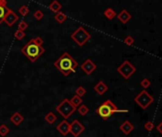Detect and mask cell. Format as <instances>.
I'll return each instance as SVG.
<instances>
[{"instance_id":"cell-1","label":"cell","mask_w":162,"mask_h":137,"mask_svg":"<svg viewBox=\"0 0 162 137\" xmlns=\"http://www.w3.org/2000/svg\"><path fill=\"white\" fill-rule=\"evenodd\" d=\"M54 66L63 75L68 76L71 73L75 72L76 68L78 67L77 61L73 59V57L68 52H64L63 54L55 61Z\"/></svg>"},{"instance_id":"cell-2","label":"cell","mask_w":162,"mask_h":137,"mask_svg":"<svg viewBox=\"0 0 162 137\" xmlns=\"http://www.w3.org/2000/svg\"><path fill=\"white\" fill-rule=\"evenodd\" d=\"M45 52V49L42 46H39L36 44L33 39H31L27 44H25L21 48V53L24 54L32 63L36 62L43 53Z\"/></svg>"},{"instance_id":"cell-3","label":"cell","mask_w":162,"mask_h":137,"mask_svg":"<svg viewBox=\"0 0 162 137\" xmlns=\"http://www.w3.org/2000/svg\"><path fill=\"white\" fill-rule=\"evenodd\" d=\"M97 113L103 119V120H108L111 117L114 113L115 112H127L126 110H118L117 107L111 101V100H106L97 109Z\"/></svg>"},{"instance_id":"cell-4","label":"cell","mask_w":162,"mask_h":137,"mask_svg":"<svg viewBox=\"0 0 162 137\" xmlns=\"http://www.w3.org/2000/svg\"><path fill=\"white\" fill-rule=\"evenodd\" d=\"M71 38L73 42L76 43L79 46V47H83V46L91 39V34L88 33L82 26H80L71 34Z\"/></svg>"},{"instance_id":"cell-5","label":"cell","mask_w":162,"mask_h":137,"mask_svg":"<svg viewBox=\"0 0 162 137\" xmlns=\"http://www.w3.org/2000/svg\"><path fill=\"white\" fill-rule=\"evenodd\" d=\"M76 111V108H75L71 103L70 100L67 98H65L64 100H62L56 107V111L60 114V115L67 120L72 116V114Z\"/></svg>"},{"instance_id":"cell-6","label":"cell","mask_w":162,"mask_h":137,"mask_svg":"<svg viewBox=\"0 0 162 137\" xmlns=\"http://www.w3.org/2000/svg\"><path fill=\"white\" fill-rule=\"evenodd\" d=\"M135 101L142 110H146L148 107H150V105L153 103L154 99L148 91L144 90L135 97Z\"/></svg>"},{"instance_id":"cell-7","label":"cell","mask_w":162,"mask_h":137,"mask_svg":"<svg viewBox=\"0 0 162 137\" xmlns=\"http://www.w3.org/2000/svg\"><path fill=\"white\" fill-rule=\"evenodd\" d=\"M116 71L121 76H123L124 79H129L131 76L136 72V68H135V66H132L131 64L130 61L125 60L124 62L116 68Z\"/></svg>"},{"instance_id":"cell-8","label":"cell","mask_w":162,"mask_h":137,"mask_svg":"<svg viewBox=\"0 0 162 137\" xmlns=\"http://www.w3.org/2000/svg\"><path fill=\"white\" fill-rule=\"evenodd\" d=\"M84 131H85V127L77 119L73 120L70 124V133L73 137H78Z\"/></svg>"},{"instance_id":"cell-9","label":"cell","mask_w":162,"mask_h":137,"mask_svg":"<svg viewBox=\"0 0 162 137\" xmlns=\"http://www.w3.org/2000/svg\"><path fill=\"white\" fill-rule=\"evenodd\" d=\"M80 68L87 75H91L95 70L97 68V66L95 65V63L90 58H87L84 62L80 65Z\"/></svg>"},{"instance_id":"cell-10","label":"cell","mask_w":162,"mask_h":137,"mask_svg":"<svg viewBox=\"0 0 162 137\" xmlns=\"http://www.w3.org/2000/svg\"><path fill=\"white\" fill-rule=\"evenodd\" d=\"M18 20H19L18 15H16V13L14 12L12 10L9 9L8 12H7V13H6V15H5L4 19H3V22L6 23L7 26L12 27V26H13L14 24H16Z\"/></svg>"},{"instance_id":"cell-11","label":"cell","mask_w":162,"mask_h":137,"mask_svg":"<svg viewBox=\"0 0 162 137\" xmlns=\"http://www.w3.org/2000/svg\"><path fill=\"white\" fill-rule=\"evenodd\" d=\"M56 129L60 134H62L63 136H66L70 132V123L67 120L64 119L56 126Z\"/></svg>"},{"instance_id":"cell-12","label":"cell","mask_w":162,"mask_h":137,"mask_svg":"<svg viewBox=\"0 0 162 137\" xmlns=\"http://www.w3.org/2000/svg\"><path fill=\"white\" fill-rule=\"evenodd\" d=\"M109 88L107 86V84L103 81H99L97 84H95L94 87H93V90L97 93L98 95H103L105 94L107 91H108Z\"/></svg>"},{"instance_id":"cell-13","label":"cell","mask_w":162,"mask_h":137,"mask_svg":"<svg viewBox=\"0 0 162 137\" xmlns=\"http://www.w3.org/2000/svg\"><path fill=\"white\" fill-rule=\"evenodd\" d=\"M134 128H135L134 125H132L129 120L124 121L123 124H121L119 127V129L125 135H129L132 131H134Z\"/></svg>"},{"instance_id":"cell-14","label":"cell","mask_w":162,"mask_h":137,"mask_svg":"<svg viewBox=\"0 0 162 137\" xmlns=\"http://www.w3.org/2000/svg\"><path fill=\"white\" fill-rule=\"evenodd\" d=\"M116 17L121 23H123V24H126V23H128L131 20L132 15L127 10H122L118 14L116 15Z\"/></svg>"},{"instance_id":"cell-15","label":"cell","mask_w":162,"mask_h":137,"mask_svg":"<svg viewBox=\"0 0 162 137\" xmlns=\"http://www.w3.org/2000/svg\"><path fill=\"white\" fill-rule=\"evenodd\" d=\"M10 121L14 125V126H19L22 122L24 121V116L18 111L12 113L11 117H10Z\"/></svg>"},{"instance_id":"cell-16","label":"cell","mask_w":162,"mask_h":137,"mask_svg":"<svg viewBox=\"0 0 162 137\" xmlns=\"http://www.w3.org/2000/svg\"><path fill=\"white\" fill-rule=\"evenodd\" d=\"M9 8H7V1L6 0H0V24L3 22L5 15L8 12Z\"/></svg>"},{"instance_id":"cell-17","label":"cell","mask_w":162,"mask_h":137,"mask_svg":"<svg viewBox=\"0 0 162 137\" xmlns=\"http://www.w3.org/2000/svg\"><path fill=\"white\" fill-rule=\"evenodd\" d=\"M48 8L50 9V11H51V12H55V13H57V12H61L62 5H61L59 2H58V1H56V0H55V1L51 2V3L49 4Z\"/></svg>"},{"instance_id":"cell-18","label":"cell","mask_w":162,"mask_h":137,"mask_svg":"<svg viewBox=\"0 0 162 137\" xmlns=\"http://www.w3.org/2000/svg\"><path fill=\"white\" fill-rule=\"evenodd\" d=\"M44 120H45L48 124H50V125H53L55 122L57 120V117H56V115L53 112V111H49L46 115H45V117H44Z\"/></svg>"},{"instance_id":"cell-19","label":"cell","mask_w":162,"mask_h":137,"mask_svg":"<svg viewBox=\"0 0 162 137\" xmlns=\"http://www.w3.org/2000/svg\"><path fill=\"white\" fill-rule=\"evenodd\" d=\"M104 15H105V17L109 20H113L115 16H116V12L114 9H112V8H107V9L104 11Z\"/></svg>"},{"instance_id":"cell-20","label":"cell","mask_w":162,"mask_h":137,"mask_svg":"<svg viewBox=\"0 0 162 137\" xmlns=\"http://www.w3.org/2000/svg\"><path fill=\"white\" fill-rule=\"evenodd\" d=\"M82 102H83V99L81 97H79V96H77V95H73L70 99V103L76 109H77V107H79L81 104H82Z\"/></svg>"},{"instance_id":"cell-21","label":"cell","mask_w":162,"mask_h":137,"mask_svg":"<svg viewBox=\"0 0 162 137\" xmlns=\"http://www.w3.org/2000/svg\"><path fill=\"white\" fill-rule=\"evenodd\" d=\"M55 20L57 23H59V24H62V23H64L66 20H67V15L62 12H59L55 14Z\"/></svg>"},{"instance_id":"cell-22","label":"cell","mask_w":162,"mask_h":137,"mask_svg":"<svg viewBox=\"0 0 162 137\" xmlns=\"http://www.w3.org/2000/svg\"><path fill=\"white\" fill-rule=\"evenodd\" d=\"M77 111H78V113L80 114L81 116H85V115H87L88 113H89L90 109H89V107H88L87 105L81 104L77 108Z\"/></svg>"},{"instance_id":"cell-23","label":"cell","mask_w":162,"mask_h":137,"mask_svg":"<svg viewBox=\"0 0 162 137\" xmlns=\"http://www.w3.org/2000/svg\"><path fill=\"white\" fill-rule=\"evenodd\" d=\"M18 12L19 14H21L22 16H26V15L30 12V9H29V7L26 6V5H23V6H21L19 9H18Z\"/></svg>"},{"instance_id":"cell-24","label":"cell","mask_w":162,"mask_h":137,"mask_svg":"<svg viewBox=\"0 0 162 137\" xmlns=\"http://www.w3.org/2000/svg\"><path fill=\"white\" fill-rule=\"evenodd\" d=\"M9 132H10V128L8 127H7L6 125H4V124L0 125V136L5 137Z\"/></svg>"},{"instance_id":"cell-25","label":"cell","mask_w":162,"mask_h":137,"mask_svg":"<svg viewBox=\"0 0 162 137\" xmlns=\"http://www.w3.org/2000/svg\"><path fill=\"white\" fill-rule=\"evenodd\" d=\"M86 93H87L86 89H85L84 87H82V86H79V87L76 90V95H77V96H79V97H81V98H82V96H84V95L86 94Z\"/></svg>"},{"instance_id":"cell-26","label":"cell","mask_w":162,"mask_h":137,"mask_svg":"<svg viewBox=\"0 0 162 137\" xmlns=\"http://www.w3.org/2000/svg\"><path fill=\"white\" fill-rule=\"evenodd\" d=\"M13 36H14V38H16V39H17V40H22V39H23V38L26 36V34H25L24 32H22V30H17L16 32L14 33Z\"/></svg>"},{"instance_id":"cell-27","label":"cell","mask_w":162,"mask_h":137,"mask_svg":"<svg viewBox=\"0 0 162 137\" xmlns=\"http://www.w3.org/2000/svg\"><path fill=\"white\" fill-rule=\"evenodd\" d=\"M33 17H34L36 20H41V19L44 17V12H43L41 10H36V11L33 12Z\"/></svg>"},{"instance_id":"cell-28","label":"cell","mask_w":162,"mask_h":137,"mask_svg":"<svg viewBox=\"0 0 162 137\" xmlns=\"http://www.w3.org/2000/svg\"><path fill=\"white\" fill-rule=\"evenodd\" d=\"M140 85H141V87L143 88V89H148V88H150V86H151V81L148 79V78H144V79H142L141 80V82H140Z\"/></svg>"},{"instance_id":"cell-29","label":"cell","mask_w":162,"mask_h":137,"mask_svg":"<svg viewBox=\"0 0 162 137\" xmlns=\"http://www.w3.org/2000/svg\"><path fill=\"white\" fill-rule=\"evenodd\" d=\"M28 27H29L28 23H27L26 21H24V20H22V21H20V23L18 24V29H17V30H22V32H24V30H26L28 29Z\"/></svg>"},{"instance_id":"cell-30","label":"cell","mask_w":162,"mask_h":137,"mask_svg":"<svg viewBox=\"0 0 162 137\" xmlns=\"http://www.w3.org/2000/svg\"><path fill=\"white\" fill-rule=\"evenodd\" d=\"M124 43L126 44L127 46H132V44L135 43V38L131 36V35H128L125 37V39H124Z\"/></svg>"},{"instance_id":"cell-31","label":"cell","mask_w":162,"mask_h":137,"mask_svg":"<svg viewBox=\"0 0 162 137\" xmlns=\"http://www.w3.org/2000/svg\"><path fill=\"white\" fill-rule=\"evenodd\" d=\"M144 128H145V129H146L147 132H151V131H153V129L154 125H153V122L149 121V122H146V123H145Z\"/></svg>"},{"instance_id":"cell-32","label":"cell","mask_w":162,"mask_h":137,"mask_svg":"<svg viewBox=\"0 0 162 137\" xmlns=\"http://www.w3.org/2000/svg\"><path fill=\"white\" fill-rule=\"evenodd\" d=\"M33 40L37 44V45H39V46H42L43 44H44V40H43V38L42 37H40V36H36V37H34V38H33Z\"/></svg>"},{"instance_id":"cell-33","label":"cell","mask_w":162,"mask_h":137,"mask_svg":"<svg viewBox=\"0 0 162 137\" xmlns=\"http://www.w3.org/2000/svg\"><path fill=\"white\" fill-rule=\"evenodd\" d=\"M157 129L160 134H162V122H160V123L157 126Z\"/></svg>"}]
</instances>
